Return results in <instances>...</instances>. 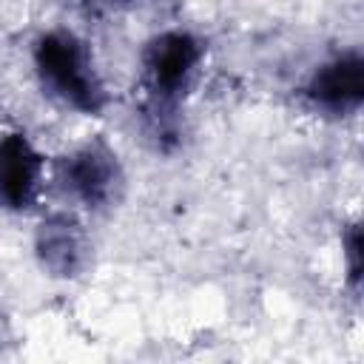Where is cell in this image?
I'll return each mask as SVG.
<instances>
[{"mask_svg":"<svg viewBox=\"0 0 364 364\" xmlns=\"http://www.w3.org/2000/svg\"><path fill=\"white\" fill-rule=\"evenodd\" d=\"M63 188L88 210L108 208L122 188V168L105 142H88L60 159Z\"/></svg>","mask_w":364,"mask_h":364,"instance_id":"3","label":"cell"},{"mask_svg":"<svg viewBox=\"0 0 364 364\" xmlns=\"http://www.w3.org/2000/svg\"><path fill=\"white\" fill-rule=\"evenodd\" d=\"M341 245H344V262H347L350 287L358 290V282H361V230H358V225H350L347 228Z\"/></svg>","mask_w":364,"mask_h":364,"instance_id":"7","label":"cell"},{"mask_svg":"<svg viewBox=\"0 0 364 364\" xmlns=\"http://www.w3.org/2000/svg\"><path fill=\"white\" fill-rule=\"evenodd\" d=\"M304 97L316 111L330 117H350L364 102V57L361 51H341L310 74Z\"/></svg>","mask_w":364,"mask_h":364,"instance_id":"4","label":"cell"},{"mask_svg":"<svg viewBox=\"0 0 364 364\" xmlns=\"http://www.w3.org/2000/svg\"><path fill=\"white\" fill-rule=\"evenodd\" d=\"M34 253L40 267L54 279H77L91 262L85 228L71 213H51L37 225Z\"/></svg>","mask_w":364,"mask_h":364,"instance_id":"5","label":"cell"},{"mask_svg":"<svg viewBox=\"0 0 364 364\" xmlns=\"http://www.w3.org/2000/svg\"><path fill=\"white\" fill-rule=\"evenodd\" d=\"M34 74L40 88L60 105L100 117L108 105L102 77L88 46L68 28H51L34 40Z\"/></svg>","mask_w":364,"mask_h":364,"instance_id":"2","label":"cell"},{"mask_svg":"<svg viewBox=\"0 0 364 364\" xmlns=\"http://www.w3.org/2000/svg\"><path fill=\"white\" fill-rule=\"evenodd\" d=\"M43 176V156L23 131L0 136V202L11 210L34 205Z\"/></svg>","mask_w":364,"mask_h":364,"instance_id":"6","label":"cell"},{"mask_svg":"<svg viewBox=\"0 0 364 364\" xmlns=\"http://www.w3.org/2000/svg\"><path fill=\"white\" fill-rule=\"evenodd\" d=\"M202 57H205L202 40L185 28H171L156 34L154 40H148L142 51L145 108L162 139L173 134L179 105L196 80Z\"/></svg>","mask_w":364,"mask_h":364,"instance_id":"1","label":"cell"},{"mask_svg":"<svg viewBox=\"0 0 364 364\" xmlns=\"http://www.w3.org/2000/svg\"><path fill=\"white\" fill-rule=\"evenodd\" d=\"M97 3H114V0H97Z\"/></svg>","mask_w":364,"mask_h":364,"instance_id":"8","label":"cell"}]
</instances>
